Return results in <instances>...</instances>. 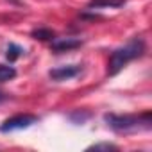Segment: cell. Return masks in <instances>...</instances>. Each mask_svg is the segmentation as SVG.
<instances>
[{"label": "cell", "instance_id": "9c48e42d", "mask_svg": "<svg viewBox=\"0 0 152 152\" xmlns=\"http://www.w3.org/2000/svg\"><path fill=\"white\" fill-rule=\"evenodd\" d=\"M32 36L36 39H41V41H47V39H54V32L50 29H36L32 31Z\"/></svg>", "mask_w": 152, "mask_h": 152}, {"label": "cell", "instance_id": "8992f818", "mask_svg": "<svg viewBox=\"0 0 152 152\" xmlns=\"http://www.w3.org/2000/svg\"><path fill=\"white\" fill-rule=\"evenodd\" d=\"M125 6V0H90V9H118Z\"/></svg>", "mask_w": 152, "mask_h": 152}, {"label": "cell", "instance_id": "8fae6325", "mask_svg": "<svg viewBox=\"0 0 152 152\" xmlns=\"http://www.w3.org/2000/svg\"><path fill=\"white\" fill-rule=\"evenodd\" d=\"M4 99H6V95H4V93H2V91H0V102H2V100H4Z\"/></svg>", "mask_w": 152, "mask_h": 152}, {"label": "cell", "instance_id": "5b68a950", "mask_svg": "<svg viewBox=\"0 0 152 152\" xmlns=\"http://www.w3.org/2000/svg\"><path fill=\"white\" fill-rule=\"evenodd\" d=\"M83 45V41L79 38H54L50 43V48L54 52H68L73 48H79Z\"/></svg>", "mask_w": 152, "mask_h": 152}, {"label": "cell", "instance_id": "52a82bcc", "mask_svg": "<svg viewBox=\"0 0 152 152\" xmlns=\"http://www.w3.org/2000/svg\"><path fill=\"white\" fill-rule=\"evenodd\" d=\"M16 77V70L9 64H0V83H6Z\"/></svg>", "mask_w": 152, "mask_h": 152}, {"label": "cell", "instance_id": "3957f363", "mask_svg": "<svg viewBox=\"0 0 152 152\" xmlns=\"http://www.w3.org/2000/svg\"><path fill=\"white\" fill-rule=\"evenodd\" d=\"M36 122H38V116H36V115H29V113H23V115H15V116L7 118L2 125H0V131H2V132L20 131V129H27V127L34 125Z\"/></svg>", "mask_w": 152, "mask_h": 152}, {"label": "cell", "instance_id": "277c9868", "mask_svg": "<svg viewBox=\"0 0 152 152\" xmlns=\"http://www.w3.org/2000/svg\"><path fill=\"white\" fill-rule=\"evenodd\" d=\"M83 66L81 64H66V66H57V68H52L48 72V77L52 81H68V79H73V77H77V75L81 73Z\"/></svg>", "mask_w": 152, "mask_h": 152}, {"label": "cell", "instance_id": "7a4b0ae2", "mask_svg": "<svg viewBox=\"0 0 152 152\" xmlns=\"http://www.w3.org/2000/svg\"><path fill=\"white\" fill-rule=\"evenodd\" d=\"M107 125L116 131V132H129V131H138V129H148L152 124L150 111H145L141 115H115L109 113L104 116Z\"/></svg>", "mask_w": 152, "mask_h": 152}, {"label": "cell", "instance_id": "30bf717a", "mask_svg": "<svg viewBox=\"0 0 152 152\" xmlns=\"http://www.w3.org/2000/svg\"><path fill=\"white\" fill-rule=\"evenodd\" d=\"M118 147L116 145H113V143H95V145H91L88 150H116Z\"/></svg>", "mask_w": 152, "mask_h": 152}, {"label": "cell", "instance_id": "6da1fadb", "mask_svg": "<svg viewBox=\"0 0 152 152\" xmlns=\"http://www.w3.org/2000/svg\"><path fill=\"white\" fill-rule=\"evenodd\" d=\"M145 50V41L141 38H132L125 47L116 48L107 61V75H116L127 63L134 61L136 57H140Z\"/></svg>", "mask_w": 152, "mask_h": 152}, {"label": "cell", "instance_id": "ba28073f", "mask_svg": "<svg viewBox=\"0 0 152 152\" xmlns=\"http://www.w3.org/2000/svg\"><path fill=\"white\" fill-rule=\"evenodd\" d=\"M22 54H23V48H22V47H18L16 43H9V47H7V50H6V56H7L9 61H16Z\"/></svg>", "mask_w": 152, "mask_h": 152}]
</instances>
